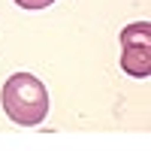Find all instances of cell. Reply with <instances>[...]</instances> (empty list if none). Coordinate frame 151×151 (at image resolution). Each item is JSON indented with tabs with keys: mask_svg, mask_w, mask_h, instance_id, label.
Listing matches in <instances>:
<instances>
[{
	"mask_svg": "<svg viewBox=\"0 0 151 151\" xmlns=\"http://www.w3.org/2000/svg\"><path fill=\"white\" fill-rule=\"evenodd\" d=\"M121 70L133 79L151 76V24L133 21L121 30Z\"/></svg>",
	"mask_w": 151,
	"mask_h": 151,
	"instance_id": "2",
	"label": "cell"
},
{
	"mask_svg": "<svg viewBox=\"0 0 151 151\" xmlns=\"http://www.w3.org/2000/svg\"><path fill=\"white\" fill-rule=\"evenodd\" d=\"M52 3H58V0H15V6H21V9H45Z\"/></svg>",
	"mask_w": 151,
	"mask_h": 151,
	"instance_id": "3",
	"label": "cell"
},
{
	"mask_svg": "<svg viewBox=\"0 0 151 151\" xmlns=\"http://www.w3.org/2000/svg\"><path fill=\"white\" fill-rule=\"evenodd\" d=\"M0 103L6 118L18 127H40L48 115V91L33 73H12L3 82Z\"/></svg>",
	"mask_w": 151,
	"mask_h": 151,
	"instance_id": "1",
	"label": "cell"
}]
</instances>
